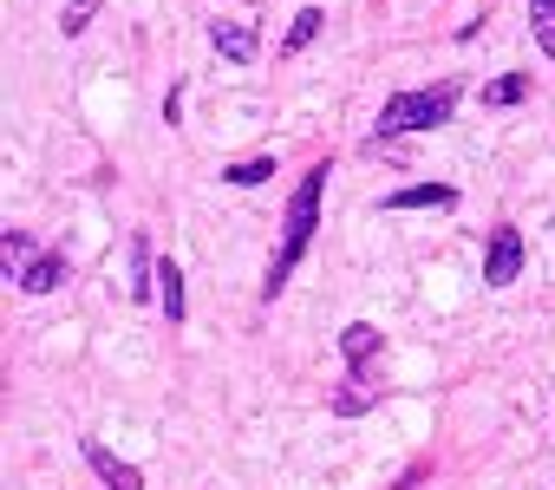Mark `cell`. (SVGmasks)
Returning <instances> with one entry per match:
<instances>
[{"label": "cell", "mask_w": 555, "mask_h": 490, "mask_svg": "<svg viewBox=\"0 0 555 490\" xmlns=\"http://www.w3.org/2000/svg\"><path fill=\"white\" fill-rule=\"evenodd\" d=\"M131 301H157V262H151V242L131 235V282H125Z\"/></svg>", "instance_id": "11"}, {"label": "cell", "mask_w": 555, "mask_h": 490, "mask_svg": "<svg viewBox=\"0 0 555 490\" xmlns=\"http://www.w3.org/2000/svg\"><path fill=\"white\" fill-rule=\"evenodd\" d=\"M274 177V157H242V164H222V183L229 190H255V183H268Z\"/></svg>", "instance_id": "15"}, {"label": "cell", "mask_w": 555, "mask_h": 490, "mask_svg": "<svg viewBox=\"0 0 555 490\" xmlns=\"http://www.w3.org/2000/svg\"><path fill=\"white\" fill-rule=\"evenodd\" d=\"M373 405H379V386H366V373H347V379L327 392V412H334V418H366Z\"/></svg>", "instance_id": "8"}, {"label": "cell", "mask_w": 555, "mask_h": 490, "mask_svg": "<svg viewBox=\"0 0 555 490\" xmlns=\"http://www.w3.org/2000/svg\"><path fill=\"white\" fill-rule=\"evenodd\" d=\"M457 99H464V86H457V79H438V86H405V92H392V99L379 105V118H373V125H379L386 138H418V131L451 125Z\"/></svg>", "instance_id": "2"}, {"label": "cell", "mask_w": 555, "mask_h": 490, "mask_svg": "<svg viewBox=\"0 0 555 490\" xmlns=\"http://www.w3.org/2000/svg\"><path fill=\"white\" fill-rule=\"evenodd\" d=\"M242 8H255V0H242Z\"/></svg>", "instance_id": "18"}, {"label": "cell", "mask_w": 555, "mask_h": 490, "mask_svg": "<svg viewBox=\"0 0 555 490\" xmlns=\"http://www.w3.org/2000/svg\"><path fill=\"white\" fill-rule=\"evenodd\" d=\"M0 256H8V282H14V275L40 256V242H34L27 229H8V235H0Z\"/></svg>", "instance_id": "16"}, {"label": "cell", "mask_w": 555, "mask_h": 490, "mask_svg": "<svg viewBox=\"0 0 555 490\" xmlns=\"http://www.w3.org/2000/svg\"><path fill=\"white\" fill-rule=\"evenodd\" d=\"M209 47H216L229 66H255V53H261V27H255V21H209Z\"/></svg>", "instance_id": "4"}, {"label": "cell", "mask_w": 555, "mask_h": 490, "mask_svg": "<svg viewBox=\"0 0 555 490\" xmlns=\"http://www.w3.org/2000/svg\"><path fill=\"white\" fill-rule=\"evenodd\" d=\"M60 282H66V256H60V249H40V256L14 275V288H21V295H53Z\"/></svg>", "instance_id": "9"}, {"label": "cell", "mask_w": 555, "mask_h": 490, "mask_svg": "<svg viewBox=\"0 0 555 490\" xmlns=\"http://www.w3.org/2000/svg\"><path fill=\"white\" fill-rule=\"evenodd\" d=\"M529 92H535V73H503V79L483 86V112H509V105H522Z\"/></svg>", "instance_id": "12"}, {"label": "cell", "mask_w": 555, "mask_h": 490, "mask_svg": "<svg viewBox=\"0 0 555 490\" xmlns=\"http://www.w3.org/2000/svg\"><path fill=\"white\" fill-rule=\"evenodd\" d=\"M522 262H529L522 229H516V222H496L490 242H483V288H509V282L522 275Z\"/></svg>", "instance_id": "3"}, {"label": "cell", "mask_w": 555, "mask_h": 490, "mask_svg": "<svg viewBox=\"0 0 555 490\" xmlns=\"http://www.w3.org/2000/svg\"><path fill=\"white\" fill-rule=\"evenodd\" d=\"M457 203V190L451 183H399V190H386L379 196V209L386 216H405V209H451Z\"/></svg>", "instance_id": "6"}, {"label": "cell", "mask_w": 555, "mask_h": 490, "mask_svg": "<svg viewBox=\"0 0 555 490\" xmlns=\"http://www.w3.org/2000/svg\"><path fill=\"white\" fill-rule=\"evenodd\" d=\"M522 8H529V40H535V53L555 60V0H522Z\"/></svg>", "instance_id": "14"}, {"label": "cell", "mask_w": 555, "mask_h": 490, "mask_svg": "<svg viewBox=\"0 0 555 490\" xmlns=\"http://www.w3.org/2000/svg\"><path fill=\"white\" fill-rule=\"evenodd\" d=\"M327 164H314L301 183H295V196H288V216H282V249H274V262H268V275H261V301H274L288 282H295V269H301V256L314 249V229H321V196H327Z\"/></svg>", "instance_id": "1"}, {"label": "cell", "mask_w": 555, "mask_h": 490, "mask_svg": "<svg viewBox=\"0 0 555 490\" xmlns=\"http://www.w3.org/2000/svg\"><path fill=\"white\" fill-rule=\"evenodd\" d=\"M79 451H86V464L99 470V483H105V490H144V470H138L131 457H118L112 444H99V438H86Z\"/></svg>", "instance_id": "5"}, {"label": "cell", "mask_w": 555, "mask_h": 490, "mask_svg": "<svg viewBox=\"0 0 555 490\" xmlns=\"http://www.w3.org/2000/svg\"><path fill=\"white\" fill-rule=\"evenodd\" d=\"M379 353H386V334H379L373 321H347V327H340V360H347V373H366Z\"/></svg>", "instance_id": "7"}, {"label": "cell", "mask_w": 555, "mask_h": 490, "mask_svg": "<svg viewBox=\"0 0 555 490\" xmlns=\"http://www.w3.org/2000/svg\"><path fill=\"white\" fill-rule=\"evenodd\" d=\"M321 34H327V14H321V8H301V14L288 21V34H282V47H274V53H282V60H301Z\"/></svg>", "instance_id": "10"}, {"label": "cell", "mask_w": 555, "mask_h": 490, "mask_svg": "<svg viewBox=\"0 0 555 490\" xmlns=\"http://www.w3.org/2000/svg\"><path fill=\"white\" fill-rule=\"evenodd\" d=\"M99 8H105V0H66V8H60V34H66V40H79V34L99 21Z\"/></svg>", "instance_id": "17"}, {"label": "cell", "mask_w": 555, "mask_h": 490, "mask_svg": "<svg viewBox=\"0 0 555 490\" xmlns=\"http://www.w3.org/2000/svg\"><path fill=\"white\" fill-rule=\"evenodd\" d=\"M157 308H164L170 327H183L190 301H183V269H177V262H157Z\"/></svg>", "instance_id": "13"}]
</instances>
